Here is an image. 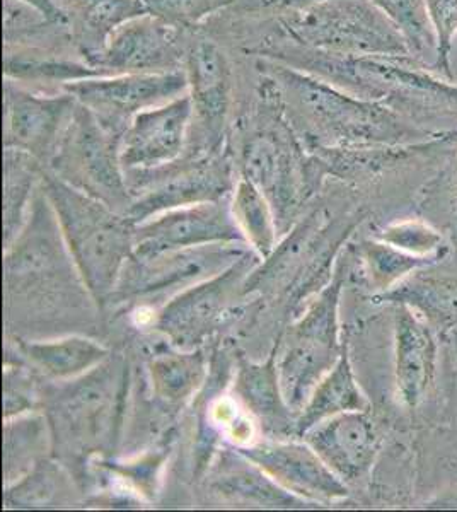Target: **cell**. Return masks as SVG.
<instances>
[{"mask_svg":"<svg viewBox=\"0 0 457 512\" xmlns=\"http://www.w3.org/2000/svg\"><path fill=\"white\" fill-rule=\"evenodd\" d=\"M261 262L255 251H248L224 272L169 297L157 309L152 330L176 349L203 347L236 313V304L246 297L244 284Z\"/></svg>","mask_w":457,"mask_h":512,"instance_id":"obj_9","label":"cell"},{"mask_svg":"<svg viewBox=\"0 0 457 512\" xmlns=\"http://www.w3.org/2000/svg\"><path fill=\"white\" fill-rule=\"evenodd\" d=\"M374 238L417 256L447 258L452 245L444 231L420 217H406L379 227Z\"/></svg>","mask_w":457,"mask_h":512,"instance_id":"obj_36","label":"cell"},{"mask_svg":"<svg viewBox=\"0 0 457 512\" xmlns=\"http://www.w3.org/2000/svg\"><path fill=\"white\" fill-rule=\"evenodd\" d=\"M43 390L41 412L52 434V456L74 470L110 456L122 431L128 396V367L110 355L91 373L72 381H52Z\"/></svg>","mask_w":457,"mask_h":512,"instance_id":"obj_3","label":"cell"},{"mask_svg":"<svg viewBox=\"0 0 457 512\" xmlns=\"http://www.w3.org/2000/svg\"><path fill=\"white\" fill-rule=\"evenodd\" d=\"M188 48L183 30L144 14L120 26L91 65L106 76L166 74L185 70Z\"/></svg>","mask_w":457,"mask_h":512,"instance_id":"obj_15","label":"cell"},{"mask_svg":"<svg viewBox=\"0 0 457 512\" xmlns=\"http://www.w3.org/2000/svg\"><path fill=\"white\" fill-rule=\"evenodd\" d=\"M47 456H52V434L43 412L4 420L6 485L16 482Z\"/></svg>","mask_w":457,"mask_h":512,"instance_id":"obj_32","label":"cell"},{"mask_svg":"<svg viewBox=\"0 0 457 512\" xmlns=\"http://www.w3.org/2000/svg\"><path fill=\"white\" fill-rule=\"evenodd\" d=\"M290 123H304L323 147L413 146L449 132L420 127L389 106L359 98L306 70L277 60L258 64Z\"/></svg>","mask_w":457,"mask_h":512,"instance_id":"obj_1","label":"cell"},{"mask_svg":"<svg viewBox=\"0 0 457 512\" xmlns=\"http://www.w3.org/2000/svg\"><path fill=\"white\" fill-rule=\"evenodd\" d=\"M239 453L260 466L289 494L316 506L348 497V485L336 477L304 439H263Z\"/></svg>","mask_w":457,"mask_h":512,"instance_id":"obj_16","label":"cell"},{"mask_svg":"<svg viewBox=\"0 0 457 512\" xmlns=\"http://www.w3.org/2000/svg\"><path fill=\"white\" fill-rule=\"evenodd\" d=\"M394 386L406 410H418L427 402L437 378L439 335L432 326L406 306H394Z\"/></svg>","mask_w":457,"mask_h":512,"instance_id":"obj_20","label":"cell"},{"mask_svg":"<svg viewBox=\"0 0 457 512\" xmlns=\"http://www.w3.org/2000/svg\"><path fill=\"white\" fill-rule=\"evenodd\" d=\"M186 81L193 120L186 154L203 156L226 147V128L232 106L231 62L224 50L210 40H200L188 48Z\"/></svg>","mask_w":457,"mask_h":512,"instance_id":"obj_11","label":"cell"},{"mask_svg":"<svg viewBox=\"0 0 457 512\" xmlns=\"http://www.w3.org/2000/svg\"><path fill=\"white\" fill-rule=\"evenodd\" d=\"M214 243H244L231 212V197L166 210L134 226L135 258Z\"/></svg>","mask_w":457,"mask_h":512,"instance_id":"obj_14","label":"cell"},{"mask_svg":"<svg viewBox=\"0 0 457 512\" xmlns=\"http://www.w3.org/2000/svg\"><path fill=\"white\" fill-rule=\"evenodd\" d=\"M444 262L420 268L388 292L372 296V301L413 309L439 338L447 337L457 330V272L442 268Z\"/></svg>","mask_w":457,"mask_h":512,"instance_id":"obj_23","label":"cell"},{"mask_svg":"<svg viewBox=\"0 0 457 512\" xmlns=\"http://www.w3.org/2000/svg\"><path fill=\"white\" fill-rule=\"evenodd\" d=\"M422 507L429 509H457V487L456 489L447 490L442 495H437L430 501L423 502Z\"/></svg>","mask_w":457,"mask_h":512,"instance_id":"obj_43","label":"cell"},{"mask_svg":"<svg viewBox=\"0 0 457 512\" xmlns=\"http://www.w3.org/2000/svg\"><path fill=\"white\" fill-rule=\"evenodd\" d=\"M21 357L48 381H72L91 373L110 357L98 340L67 335L53 340H18Z\"/></svg>","mask_w":457,"mask_h":512,"instance_id":"obj_25","label":"cell"},{"mask_svg":"<svg viewBox=\"0 0 457 512\" xmlns=\"http://www.w3.org/2000/svg\"><path fill=\"white\" fill-rule=\"evenodd\" d=\"M343 282L342 267L278 337V378L285 402L297 415L347 347L340 321Z\"/></svg>","mask_w":457,"mask_h":512,"instance_id":"obj_6","label":"cell"},{"mask_svg":"<svg viewBox=\"0 0 457 512\" xmlns=\"http://www.w3.org/2000/svg\"><path fill=\"white\" fill-rule=\"evenodd\" d=\"M301 439L347 485L364 480L381 451V434L371 410L330 417L311 427Z\"/></svg>","mask_w":457,"mask_h":512,"instance_id":"obj_18","label":"cell"},{"mask_svg":"<svg viewBox=\"0 0 457 512\" xmlns=\"http://www.w3.org/2000/svg\"><path fill=\"white\" fill-rule=\"evenodd\" d=\"M400 30L410 48L411 57L434 69L437 59V38L430 23L425 0H371Z\"/></svg>","mask_w":457,"mask_h":512,"instance_id":"obj_35","label":"cell"},{"mask_svg":"<svg viewBox=\"0 0 457 512\" xmlns=\"http://www.w3.org/2000/svg\"><path fill=\"white\" fill-rule=\"evenodd\" d=\"M145 12L180 30H190L210 16L231 9L236 0H142Z\"/></svg>","mask_w":457,"mask_h":512,"instance_id":"obj_38","label":"cell"},{"mask_svg":"<svg viewBox=\"0 0 457 512\" xmlns=\"http://www.w3.org/2000/svg\"><path fill=\"white\" fill-rule=\"evenodd\" d=\"M106 76L101 70L94 69L86 60H69L55 57L53 53L41 50H23L6 48L4 55V77L23 82H47L58 84L64 89L69 82L81 81L87 77Z\"/></svg>","mask_w":457,"mask_h":512,"instance_id":"obj_34","label":"cell"},{"mask_svg":"<svg viewBox=\"0 0 457 512\" xmlns=\"http://www.w3.org/2000/svg\"><path fill=\"white\" fill-rule=\"evenodd\" d=\"M4 149H18L45 168L64 134L77 99L67 91L40 93L4 77Z\"/></svg>","mask_w":457,"mask_h":512,"instance_id":"obj_13","label":"cell"},{"mask_svg":"<svg viewBox=\"0 0 457 512\" xmlns=\"http://www.w3.org/2000/svg\"><path fill=\"white\" fill-rule=\"evenodd\" d=\"M127 181L134 198L127 219L134 226L166 210L229 198L238 183L227 146L203 156L185 154L154 171L130 173Z\"/></svg>","mask_w":457,"mask_h":512,"instance_id":"obj_8","label":"cell"},{"mask_svg":"<svg viewBox=\"0 0 457 512\" xmlns=\"http://www.w3.org/2000/svg\"><path fill=\"white\" fill-rule=\"evenodd\" d=\"M268 45L261 50L263 59L306 70L359 98L389 106L420 127L429 128L425 123H434L437 118L457 117V84L440 79L415 59L331 55L311 52L289 41Z\"/></svg>","mask_w":457,"mask_h":512,"instance_id":"obj_2","label":"cell"},{"mask_svg":"<svg viewBox=\"0 0 457 512\" xmlns=\"http://www.w3.org/2000/svg\"><path fill=\"white\" fill-rule=\"evenodd\" d=\"M285 41L348 57H411L400 30L371 0H323L277 19Z\"/></svg>","mask_w":457,"mask_h":512,"instance_id":"obj_5","label":"cell"},{"mask_svg":"<svg viewBox=\"0 0 457 512\" xmlns=\"http://www.w3.org/2000/svg\"><path fill=\"white\" fill-rule=\"evenodd\" d=\"M278 345H273L265 362L236 357L231 391L260 424L261 432L273 437H296L297 414L285 402L278 378Z\"/></svg>","mask_w":457,"mask_h":512,"instance_id":"obj_22","label":"cell"},{"mask_svg":"<svg viewBox=\"0 0 457 512\" xmlns=\"http://www.w3.org/2000/svg\"><path fill=\"white\" fill-rule=\"evenodd\" d=\"M4 390V420L41 412L43 388L29 366L7 361L2 374Z\"/></svg>","mask_w":457,"mask_h":512,"instance_id":"obj_37","label":"cell"},{"mask_svg":"<svg viewBox=\"0 0 457 512\" xmlns=\"http://www.w3.org/2000/svg\"><path fill=\"white\" fill-rule=\"evenodd\" d=\"M355 255L359 258L365 284L371 289L372 296L388 292L420 268L446 260L440 256L410 255L376 238L360 241L355 246Z\"/></svg>","mask_w":457,"mask_h":512,"instance_id":"obj_31","label":"cell"},{"mask_svg":"<svg viewBox=\"0 0 457 512\" xmlns=\"http://www.w3.org/2000/svg\"><path fill=\"white\" fill-rule=\"evenodd\" d=\"M231 212L246 245L265 262L278 246V221L270 200L239 176L231 195Z\"/></svg>","mask_w":457,"mask_h":512,"instance_id":"obj_30","label":"cell"},{"mask_svg":"<svg viewBox=\"0 0 457 512\" xmlns=\"http://www.w3.org/2000/svg\"><path fill=\"white\" fill-rule=\"evenodd\" d=\"M210 359L203 347L159 352L147 364L151 393L166 410H180L193 402L209 378Z\"/></svg>","mask_w":457,"mask_h":512,"instance_id":"obj_26","label":"cell"},{"mask_svg":"<svg viewBox=\"0 0 457 512\" xmlns=\"http://www.w3.org/2000/svg\"><path fill=\"white\" fill-rule=\"evenodd\" d=\"M57 4L72 45L89 65L120 26L147 14L142 0H57Z\"/></svg>","mask_w":457,"mask_h":512,"instance_id":"obj_24","label":"cell"},{"mask_svg":"<svg viewBox=\"0 0 457 512\" xmlns=\"http://www.w3.org/2000/svg\"><path fill=\"white\" fill-rule=\"evenodd\" d=\"M323 0H236L231 9L244 14V16H256V18L280 19L292 14V12L301 11L306 7L318 4Z\"/></svg>","mask_w":457,"mask_h":512,"instance_id":"obj_41","label":"cell"},{"mask_svg":"<svg viewBox=\"0 0 457 512\" xmlns=\"http://www.w3.org/2000/svg\"><path fill=\"white\" fill-rule=\"evenodd\" d=\"M64 91L93 111L99 122L122 135L132 118L188 91L185 70L166 74H111L69 82Z\"/></svg>","mask_w":457,"mask_h":512,"instance_id":"obj_12","label":"cell"},{"mask_svg":"<svg viewBox=\"0 0 457 512\" xmlns=\"http://www.w3.org/2000/svg\"><path fill=\"white\" fill-rule=\"evenodd\" d=\"M353 410H371V403L355 379L347 344L335 367L319 381L297 415L296 437L301 439L319 422Z\"/></svg>","mask_w":457,"mask_h":512,"instance_id":"obj_27","label":"cell"},{"mask_svg":"<svg viewBox=\"0 0 457 512\" xmlns=\"http://www.w3.org/2000/svg\"><path fill=\"white\" fill-rule=\"evenodd\" d=\"M191 120L188 94L137 113L120 139L125 175L154 171L180 161L190 142Z\"/></svg>","mask_w":457,"mask_h":512,"instance_id":"obj_17","label":"cell"},{"mask_svg":"<svg viewBox=\"0 0 457 512\" xmlns=\"http://www.w3.org/2000/svg\"><path fill=\"white\" fill-rule=\"evenodd\" d=\"M203 477L210 494L236 506L260 509L314 507L282 489L260 466L227 444L217 451Z\"/></svg>","mask_w":457,"mask_h":512,"instance_id":"obj_21","label":"cell"},{"mask_svg":"<svg viewBox=\"0 0 457 512\" xmlns=\"http://www.w3.org/2000/svg\"><path fill=\"white\" fill-rule=\"evenodd\" d=\"M28 6L35 7L36 11H40L50 23L62 26L67 30V21H65L64 12L60 11L57 0H21Z\"/></svg>","mask_w":457,"mask_h":512,"instance_id":"obj_42","label":"cell"},{"mask_svg":"<svg viewBox=\"0 0 457 512\" xmlns=\"http://www.w3.org/2000/svg\"><path fill=\"white\" fill-rule=\"evenodd\" d=\"M43 171L45 166L28 152L4 149V250L23 231Z\"/></svg>","mask_w":457,"mask_h":512,"instance_id":"obj_29","label":"cell"},{"mask_svg":"<svg viewBox=\"0 0 457 512\" xmlns=\"http://www.w3.org/2000/svg\"><path fill=\"white\" fill-rule=\"evenodd\" d=\"M425 6L437 38V59L432 70L454 81L451 55L457 35V0H425Z\"/></svg>","mask_w":457,"mask_h":512,"instance_id":"obj_39","label":"cell"},{"mask_svg":"<svg viewBox=\"0 0 457 512\" xmlns=\"http://www.w3.org/2000/svg\"><path fill=\"white\" fill-rule=\"evenodd\" d=\"M171 441L159 444L128 460H111L110 456L91 461L89 470L105 480L106 492L125 501L151 502L157 497L161 472L168 461Z\"/></svg>","mask_w":457,"mask_h":512,"instance_id":"obj_28","label":"cell"},{"mask_svg":"<svg viewBox=\"0 0 457 512\" xmlns=\"http://www.w3.org/2000/svg\"><path fill=\"white\" fill-rule=\"evenodd\" d=\"M122 135L99 122L93 111L77 101L47 171L70 187L127 216L132 193L120 161Z\"/></svg>","mask_w":457,"mask_h":512,"instance_id":"obj_7","label":"cell"},{"mask_svg":"<svg viewBox=\"0 0 457 512\" xmlns=\"http://www.w3.org/2000/svg\"><path fill=\"white\" fill-rule=\"evenodd\" d=\"M449 241H451L454 253L457 255V171H456V187H454V205H452V227L451 234H449Z\"/></svg>","mask_w":457,"mask_h":512,"instance_id":"obj_44","label":"cell"},{"mask_svg":"<svg viewBox=\"0 0 457 512\" xmlns=\"http://www.w3.org/2000/svg\"><path fill=\"white\" fill-rule=\"evenodd\" d=\"M248 251L244 243H214L164 251L147 258L132 256L123 268L110 303L145 297L176 296L202 280L224 272Z\"/></svg>","mask_w":457,"mask_h":512,"instance_id":"obj_10","label":"cell"},{"mask_svg":"<svg viewBox=\"0 0 457 512\" xmlns=\"http://www.w3.org/2000/svg\"><path fill=\"white\" fill-rule=\"evenodd\" d=\"M289 132L256 128L241 147V176L251 181L270 200L275 216L287 219L296 207L299 190L297 147Z\"/></svg>","mask_w":457,"mask_h":512,"instance_id":"obj_19","label":"cell"},{"mask_svg":"<svg viewBox=\"0 0 457 512\" xmlns=\"http://www.w3.org/2000/svg\"><path fill=\"white\" fill-rule=\"evenodd\" d=\"M41 188L82 284L99 309L110 303L123 268L134 255V224L108 205L43 171Z\"/></svg>","mask_w":457,"mask_h":512,"instance_id":"obj_4","label":"cell"},{"mask_svg":"<svg viewBox=\"0 0 457 512\" xmlns=\"http://www.w3.org/2000/svg\"><path fill=\"white\" fill-rule=\"evenodd\" d=\"M62 463L55 458H43L16 482L7 483L4 490L6 509H45L62 507L72 492L69 477Z\"/></svg>","mask_w":457,"mask_h":512,"instance_id":"obj_33","label":"cell"},{"mask_svg":"<svg viewBox=\"0 0 457 512\" xmlns=\"http://www.w3.org/2000/svg\"><path fill=\"white\" fill-rule=\"evenodd\" d=\"M50 23L35 7L24 4L21 0H4V43L6 48L18 45V41L35 38L41 31L47 30ZM62 28V26H58Z\"/></svg>","mask_w":457,"mask_h":512,"instance_id":"obj_40","label":"cell"}]
</instances>
